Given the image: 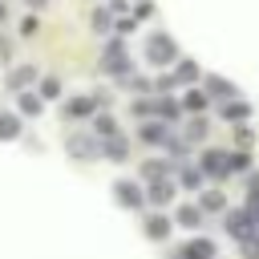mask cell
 <instances>
[{
  "mask_svg": "<svg viewBox=\"0 0 259 259\" xmlns=\"http://www.w3.org/2000/svg\"><path fill=\"white\" fill-rule=\"evenodd\" d=\"M57 93H61V85H57V81L49 77V81H45V97H57Z\"/></svg>",
  "mask_w": 259,
  "mask_h": 259,
  "instance_id": "cell-20",
  "label": "cell"
},
{
  "mask_svg": "<svg viewBox=\"0 0 259 259\" xmlns=\"http://www.w3.org/2000/svg\"><path fill=\"white\" fill-rule=\"evenodd\" d=\"M251 227H255V219H251V210H231L227 214V231L235 235V239H251Z\"/></svg>",
  "mask_w": 259,
  "mask_h": 259,
  "instance_id": "cell-1",
  "label": "cell"
},
{
  "mask_svg": "<svg viewBox=\"0 0 259 259\" xmlns=\"http://www.w3.org/2000/svg\"><path fill=\"white\" fill-rule=\"evenodd\" d=\"M202 105H206L202 93H186V109H202Z\"/></svg>",
  "mask_w": 259,
  "mask_h": 259,
  "instance_id": "cell-18",
  "label": "cell"
},
{
  "mask_svg": "<svg viewBox=\"0 0 259 259\" xmlns=\"http://www.w3.org/2000/svg\"><path fill=\"white\" fill-rule=\"evenodd\" d=\"M113 194H117V202H121V206H134V210L142 206V190H138V186H130V182H117V186H113Z\"/></svg>",
  "mask_w": 259,
  "mask_h": 259,
  "instance_id": "cell-5",
  "label": "cell"
},
{
  "mask_svg": "<svg viewBox=\"0 0 259 259\" xmlns=\"http://www.w3.org/2000/svg\"><path fill=\"white\" fill-rule=\"evenodd\" d=\"M178 223H182V227H198V223H202V210H198V206H182V210H178Z\"/></svg>",
  "mask_w": 259,
  "mask_h": 259,
  "instance_id": "cell-8",
  "label": "cell"
},
{
  "mask_svg": "<svg viewBox=\"0 0 259 259\" xmlns=\"http://www.w3.org/2000/svg\"><path fill=\"white\" fill-rule=\"evenodd\" d=\"M97 134H101V138H113V134H117L113 117H97Z\"/></svg>",
  "mask_w": 259,
  "mask_h": 259,
  "instance_id": "cell-13",
  "label": "cell"
},
{
  "mask_svg": "<svg viewBox=\"0 0 259 259\" xmlns=\"http://www.w3.org/2000/svg\"><path fill=\"white\" fill-rule=\"evenodd\" d=\"M28 81H32V69H16L12 73V85H28Z\"/></svg>",
  "mask_w": 259,
  "mask_h": 259,
  "instance_id": "cell-17",
  "label": "cell"
},
{
  "mask_svg": "<svg viewBox=\"0 0 259 259\" xmlns=\"http://www.w3.org/2000/svg\"><path fill=\"white\" fill-rule=\"evenodd\" d=\"M202 182V170H182V186H198Z\"/></svg>",
  "mask_w": 259,
  "mask_h": 259,
  "instance_id": "cell-16",
  "label": "cell"
},
{
  "mask_svg": "<svg viewBox=\"0 0 259 259\" xmlns=\"http://www.w3.org/2000/svg\"><path fill=\"white\" fill-rule=\"evenodd\" d=\"M223 117H231V121H243V117H247V105H243V101H231V105H223Z\"/></svg>",
  "mask_w": 259,
  "mask_h": 259,
  "instance_id": "cell-10",
  "label": "cell"
},
{
  "mask_svg": "<svg viewBox=\"0 0 259 259\" xmlns=\"http://www.w3.org/2000/svg\"><path fill=\"white\" fill-rule=\"evenodd\" d=\"M20 109H24V113H40V97L24 93V97H20Z\"/></svg>",
  "mask_w": 259,
  "mask_h": 259,
  "instance_id": "cell-12",
  "label": "cell"
},
{
  "mask_svg": "<svg viewBox=\"0 0 259 259\" xmlns=\"http://www.w3.org/2000/svg\"><path fill=\"white\" fill-rule=\"evenodd\" d=\"M142 138H146V142H162L166 130H162V125H142Z\"/></svg>",
  "mask_w": 259,
  "mask_h": 259,
  "instance_id": "cell-14",
  "label": "cell"
},
{
  "mask_svg": "<svg viewBox=\"0 0 259 259\" xmlns=\"http://www.w3.org/2000/svg\"><path fill=\"white\" fill-rule=\"evenodd\" d=\"M93 105H97V101H89V97H77V101H69V117H85Z\"/></svg>",
  "mask_w": 259,
  "mask_h": 259,
  "instance_id": "cell-9",
  "label": "cell"
},
{
  "mask_svg": "<svg viewBox=\"0 0 259 259\" xmlns=\"http://www.w3.org/2000/svg\"><path fill=\"white\" fill-rule=\"evenodd\" d=\"M182 259H214V243L198 235V239H190V243L182 247Z\"/></svg>",
  "mask_w": 259,
  "mask_h": 259,
  "instance_id": "cell-4",
  "label": "cell"
},
{
  "mask_svg": "<svg viewBox=\"0 0 259 259\" xmlns=\"http://www.w3.org/2000/svg\"><path fill=\"white\" fill-rule=\"evenodd\" d=\"M170 198H174V186L170 182H154L150 186V202H170Z\"/></svg>",
  "mask_w": 259,
  "mask_h": 259,
  "instance_id": "cell-7",
  "label": "cell"
},
{
  "mask_svg": "<svg viewBox=\"0 0 259 259\" xmlns=\"http://www.w3.org/2000/svg\"><path fill=\"white\" fill-rule=\"evenodd\" d=\"M150 61L154 65H166V61H174V40L170 36H150Z\"/></svg>",
  "mask_w": 259,
  "mask_h": 259,
  "instance_id": "cell-2",
  "label": "cell"
},
{
  "mask_svg": "<svg viewBox=\"0 0 259 259\" xmlns=\"http://www.w3.org/2000/svg\"><path fill=\"white\" fill-rule=\"evenodd\" d=\"M158 113H162V117H174L178 105H174V101H158Z\"/></svg>",
  "mask_w": 259,
  "mask_h": 259,
  "instance_id": "cell-19",
  "label": "cell"
},
{
  "mask_svg": "<svg viewBox=\"0 0 259 259\" xmlns=\"http://www.w3.org/2000/svg\"><path fill=\"white\" fill-rule=\"evenodd\" d=\"M28 4H45V0H28Z\"/></svg>",
  "mask_w": 259,
  "mask_h": 259,
  "instance_id": "cell-22",
  "label": "cell"
},
{
  "mask_svg": "<svg viewBox=\"0 0 259 259\" xmlns=\"http://www.w3.org/2000/svg\"><path fill=\"white\" fill-rule=\"evenodd\" d=\"M105 154H109V158H125V146H121L117 138H109V146H105Z\"/></svg>",
  "mask_w": 259,
  "mask_h": 259,
  "instance_id": "cell-15",
  "label": "cell"
},
{
  "mask_svg": "<svg viewBox=\"0 0 259 259\" xmlns=\"http://www.w3.org/2000/svg\"><path fill=\"white\" fill-rule=\"evenodd\" d=\"M20 134V125H16V117H8V113H0V138H16Z\"/></svg>",
  "mask_w": 259,
  "mask_h": 259,
  "instance_id": "cell-11",
  "label": "cell"
},
{
  "mask_svg": "<svg viewBox=\"0 0 259 259\" xmlns=\"http://www.w3.org/2000/svg\"><path fill=\"white\" fill-rule=\"evenodd\" d=\"M231 170V158L227 154H219V150H210V154H202V174H210V178H219V174H227Z\"/></svg>",
  "mask_w": 259,
  "mask_h": 259,
  "instance_id": "cell-3",
  "label": "cell"
},
{
  "mask_svg": "<svg viewBox=\"0 0 259 259\" xmlns=\"http://www.w3.org/2000/svg\"><path fill=\"white\" fill-rule=\"evenodd\" d=\"M146 235H150V239H166V235H170V219H166V214H150V219H146Z\"/></svg>",
  "mask_w": 259,
  "mask_h": 259,
  "instance_id": "cell-6",
  "label": "cell"
},
{
  "mask_svg": "<svg viewBox=\"0 0 259 259\" xmlns=\"http://www.w3.org/2000/svg\"><path fill=\"white\" fill-rule=\"evenodd\" d=\"M247 259H259V239H247Z\"/></svg>",
  "mask_w": 259,
  "mask_h": 259,
  "instance_id": "cell-21",
  "label": "cell"
}]
</instances>
